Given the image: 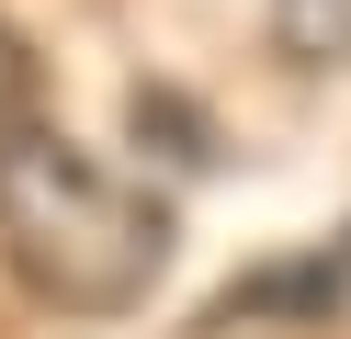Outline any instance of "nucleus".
<instances>
[{
	"mask_svg": "<svg viewBox=\"0 0 351 339\" xmlns=\"http://www.w3.org/2000/svg\"><path fill=\"white\" fill-rule=\"evenodd\" d=\"M351 305V226L328 249H306V260H261V271H238L227 283V305L204 316V339L215 328H250V316H340Z\"/></svg>",
	"mask_w": 351,
	"mask_h": 339,
	"instance_id": "2",
	"label": "nucleus"
},
{
	"mask_svg": "<svg viewBox=\"0 0 351 339\" xmlns=\"http://www.w3.org/2000/svg\"><path fill=\"white\" fill-rule=\"evenodd\" d=\"M0 249H12V271H23L46 305L125 316V305L159 294L182 226H170V203L147 192V181L102 170L91 147H69L57 125H34V136L0 147Z\"/></svg>",
	"mask_w": 351,
	"mask_h": 339,
	"instance_id": "1",
	"label": "nucleus"
},
{
	"mask_svg": "<svg viewBox=\"0 0 351 339\" xmlns=\"http://www.w3.org/2000/svg\"><path fill=\"white\" fill-rule=\"evenodd\" d=\"M272 45L306 68H351V0H272Z\"/></svg>",
	"mask_w": 351,
	"mask_h": 339,
	"instance_id": "3",
	"label": "nucleus"
},
{
	"mask_svg": "<svg viewBox=\"0 0 351 339\" xmlns=\"http://www.w3.org/2000/svg\"><path fill=\"white\" fill-rule=\"evenodd\" d=\"M34 125H46V113H34V45L0 23V147H12V136H34Z\"/></svg>",
	"mask_w": 351,
	"mask_h": 339,
	"instance_id": "4",
	"label": "nucleus"
}]
</instances>
